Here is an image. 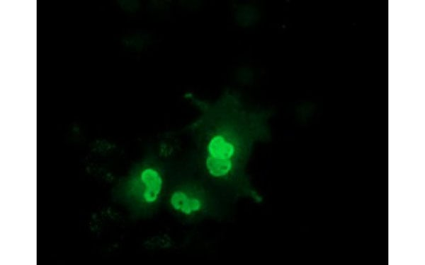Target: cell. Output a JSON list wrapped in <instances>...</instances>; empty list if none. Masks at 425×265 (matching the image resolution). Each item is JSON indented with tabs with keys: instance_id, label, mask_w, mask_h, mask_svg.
<instances>
[{
	"instance_id": "6da1fadb",
	"label": "cell",
	"mask_w": 425,
	"mask_h": 265,
	"mask_svg": "<svg viewBox=\"0 0 425 265\" xmlns=\"http://www.w3.org/2000/svg\"><path fill=\"white\" fill-rule=\"evenodd\" d=\"M188 97L200 112L188 127L197 146L198 173L218 194L261 202L246 167L254 143L264 138V117L246 109L236 98L209 103Z\"/></svg>"
},
{
	"instance_id": "7a4b0ae2",
	"label": "cell",
	"mask_w": 425,
	"mask_h": 265,
	"mask_svg": "<svg viewBox=\"0 0 425 265\" xmlns=\"http://www.w3.org/2000/svg\"><path fill=\"white\" fill-rule=\"evenodd\" d=\"M215 190L198 172L176 177L170 188L168 204L178 218L194 222L220 215Z\"/></svg>"
},
{
	"instance_id": "3957f363",
	"label": "cell",
	"mask_w": 425,
	"mask_h": 265,
	"mask_svg": "<svg viewBox=\"0 0 425 265\" xmlns=\"http://www.w3.org/2000/svg\"><path fill=\"white\" fill-rule=\"evenodd\" d=\"M140 179L144 186L142 199L147 204L158 201L164 188V176L157 169L147 167L142 170Z\"/></svg>"
}]
</instances>
